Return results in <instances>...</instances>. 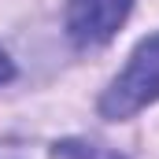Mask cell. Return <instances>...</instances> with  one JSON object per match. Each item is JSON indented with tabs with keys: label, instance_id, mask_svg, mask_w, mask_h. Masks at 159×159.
Segmentation results:
<instances>
[{
	"label": "cell",
	"instance_id": "cell-1",
	"mask_svg": "<svg viewBox=\"0 0 159 159\" xmlns=\"http://www.w3.org/2000/svg\"><path fill=\"white\" fill-rule=\"evenodd\" d=\"M156 100H159V34H152L133 48L126 70L104 89L96 107L104 119L122 122V119H133L137 111H144Z\"/></svg>",
	"mask_w": 159,
	"mask_h": 159
},
{
	"label": "cell",
	"instance_id": "cell-2",
	"mask_svg": "<svg viewBox=\"0 0 159 159\" xmlns=\"http://www.w3.org/2000/svg\"><path fill=\"white\" fill-rule=\"evenodd\" d=\"M133 0H67V37L78 48H96L119 34Z\"/></svg>",
	"mask_w": 159,
	"mask_h": 159
},
{
	"label": "cell",
	"instance_id": "cell-3",
	"mask_svg": "<svg viewBox=\"0 0 159 159\" xmlns=\"http://www.w3.org/2000/svg\"><path fill=\"white\" fill-rule=\"evenodd\" d=\"M52 156L56 159H129V156H122L119 148H107V144H96V141H81V137L56 141Z\"/></svg>",
	"mask_w": 159,
	"mask_h": 159
},
{
	"label": "cell",
	"instance_id": "cell-4",
	"mask_svg": "<svg viewBox=\"0 0 159 159\" xmlns=\"http://www.w3.org/2000/svg\"><path fill=\"white\" fill-rule=\"evenodd\" d=\"M11 78H15V63H11V56L0 48V85H7Z\"/></svg>",
	"mask_w": 159,
	"mask_h": 159
}]
</instances>
